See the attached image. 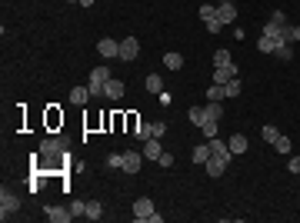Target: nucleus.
<instances>
[{"mask_svg":"<svg viewBox=\"0 0 300 223\" xmlns=\"http://www.w3.org/2000/svg\"><path fill=\"white\" fill-rule=\"evenodd\" d=\"M107 80H110V70H107V67H94V70H90V80H87L90 97H103V87H107Z\"/></svg>","mask_w":300,"mask_h":223,"instance_id":"obj_1","label":"nucleus"},{"mask_svg":"<svg viewBox=\"0 0 300 223\" xmlns=\"http://www.w3.org/2000/svg\"><path fill=\"white\" fill-rule=\"evenodd\" d=\"M17 210H20V200H17V193H10V190L3 187V190H0V217L7 220V217H13Z\"/></svg>","mask_w":300,"mask_h":223,"instance_id":"obj_2","label":"nucleus"},{"mask_svg":"<svg viewBox=\"0 0 300 223\" xmlns=\"http://www.w3.org/2000/svg\"><path fill=\"white\" fill-rule=\"evenodd\" d=\"M150 213H154V200H150V197H137V200H133V220L137 223H147Z\"/></svg>","mask_w":300,"mask_h":223,"instance_id":"obj_3","label":"nucleus"},{"mask_svg":"<svg viewBox=\"0 0 300 223\" xmlns=\"http://www.w3.org/2000/svg\"><path fill=\"white\" fill-rule=\"evenodd\" d=\"M44 217L50 223H70V220H74L70 207H44Z\"/></svg>","mask_w":300,"mask_h":223,"instance_id":"obj_4","label":"nucleus"},{"mask_svg":"<svg viewBox=\"0 0 300 223\" xmlns=\"http://www.w3.org/2000/svg\"><path fill=\"white\" fill-rule=\"evenodd\" d=\"M140 163H144V153H137V150H127V153H123V173H140Z\"/></svg>","mask_w":300,"mask_h":223,"instance_id":"obj_5","label":"nucleus"},{"mask_svg":"<svg viewBox=\"0 0 300 223\" xmlns=\"http://www.w3.org/2000/svg\"><path fill=\"white\" fill-rule=\"evenodd\" d=\"M97 54L100 57H120V40H113V37H103V40H97Z\"/></svg>","mask_w":300,"mask_h":223,"instance_id":"obj_6","label":"nucleus"},{"mask_svg":"<svg viewBox=\"0 0 300 223\" xmlns=\"http://www.w3.org/2000/svg\"><path fill=\"white\" fill-rule=\"evenodd\" d=\"M137 54H140V40H137V37H123V40H120V60L130 64Z\"/></svg>","mask_w":300,"mask_h":223,"instance_id":"obj_7","label":"nucleus"},{"mask_svg":"<svg viewBox=\"0 0 300 223\" xmlns=\"http://www.w3.org/2000/svg\"><path fill=\"white\" fill-rule=\"evenodd\" d=\"M217 17L223 20V27L233 23L237 20V3H233V0H220V3H217Z\"/></svg>","mask_w":300,"mask_h":223,"instance_id":"obj_8","label":"nucleus"},{"mask_svg":"<svg viewBox=\"0 0 300 223\" xmlns=\"http://www.w3.org/2000/svg\"><path fill=\"white\" fill-rule=\"evenodd\" d=\"M123 93H127V87H123V80H107V87H103V97H110V100H120Z\"/></svg>","mask_w":300,"mask_h":223,"instance_id":"obj_9","label":"nucleus"},{"mask_svg":"<svg viewBox=\"0 0 300 223\" xmlns=\"http://www.w3.org/2000/svg\"><path fill=\"white\" fill-rule=\"evenodd\" d=\"M140 153H144V160H157V156L164 153V147H160V137H150V140L144 144V150H140Z\"/></svg>","mask_w":300,"mask_h":223,"instance_id":"obj_10","label":"nucleus"},{"mask_svg":"<svg viewBox=\"0 0 300 223\" xmlns=\"http://www.w3.org/2000/svg\"><path fill=\"white\" fill-rule=\"evenodd\" d=\"M227 80H237V67H233V64L213 67V83H227Z\"/></svg>","mask_w":300,"mask_h":223,"instance_id":"obj_11","label":"nucleus"},{"mask_svg":"<svg viewBox=\"0 0 300 223\" xmlns=\"http://www.w3.org/2000/svg\"><path fill=\"white\" fill-rule=\"evenodd\" d=\"M57 153H64V140H54L50 137V140L40 144V156H57Z\"/></svg>","mask_w":300,"mask_h":223,"instance_id":"obj_12","label":"nucleus"},{"mask_svg":"<svg viewBox=\"0 0 300 223\" xmlns=\"http://www.w3.org/2000/svg\"><path fill=\"white\" fill-rule=\"evenodd\" d=\"M227 147H230V153H247V137L244 134H233L230 140H227Z\"/></svg>","mask_w":300,"mask_h":223,"instance_id":"obj_13","label":"nucleus"},{"mask_svg":"<svg viewBox=\"0 0 300 223\" xmlns=\"http://www.w3.org/2000/svg\"><path fill=\"white\" fill-rule=\"evenodd\" d=\"M144 87H147V93H160V90H164V80H160V74H147Z\"/></svg>","mask_w":300,"mask_h":223,"instance_id":"obj_14","label":"nucleus"},{"mask_svg":"<svg viewBox=\"0 0 300 223\" xmlns=\"http://www.w3.org/2000/svg\"><path fill=\"white\" fill-rule=\"evenodd\" d=\"M87 100H90V87H74L70 90V103L80 107V103H87Z\"/></svg>","mask_w":300,"mask_h":223,"instance_id":"obj_15","label":"nucleus"},{"mask_svg":"<svg viewBox=\"0 0 300 223\" xmlns=\"http://www.w3.org/2000/svg\"><path fill=\"white\" fill-rule=\"evenodd\" d=\"M133 137H137V140H144V144H147V140L154 137V123H144V120H140V123H137V130H133Z\"/></svg>","mask_w":300,"mask_h":223,"instance_id":"obj_16","label":"nucleus"},{"mask_svg":"<svg viewBox=\"0 0 300 223\" xmlns=\"http://www.w3.org/2000/svg\"><path fill=\"white\" fill-rule=\"evenodd\" d=\"M220 113H223V107L217 100H207V107H203V117L207 120H220Z\"/></svg>","mask_w":300,"mask_h":223,"instance_id":"obj_17","label":"nucleus"},{"mask_svg":"<svg viewBox=\"0 0 300 223\" xmlns=\"http://www.w3.org/2000/svg\"><path fill=\"white\" fill-rule=\"evenodd\" d=\"M207 160H210V144L194 147V163H207Z\"/></svg>","mask_w":300,"mask_h":223,"instance_id":"obj_18","label":"nucleus"},{"mask_svg":"<svg viewBox=\"0 0 300 223\" xmlns=\"http://www.w3.org/2000/svg\"><path fill=\"white\" fill-rule=\"evenodd\" d=\"M84 217H87V220H100V217H103V207H100L97 200H87V213H84Z\"/></svg>","mask_w":300,"mask_h":223,"instance_id":"obj_19","label":"nucleus"},{"mask_svg":"<svg viewBox=\"0 0 300 223\" xmlns=\"http://www.w3.org/2000/svg\"><path fill=\"white\" fill-rule=\"evenodd\" d=\"M223 97H227V93H223V83H210V87H207V100H217V103H220Z\"/></svg>","mask_w":300,"mask_h":223,"instance_id":"obj_20","label":"nucleus"},{"mask_svg":"<svg viewBox=\"0 0 300 223\" xmlns=\"http://www.w3.org/2000/svg\"><path fill=\"white\" fill-rule=\"evenodd\" d=\"M164 64L170 70H180V67H184V57H180V54H164Z\"/></svg>","mask_w":300,"mask_h":223,"instance_id":"obj_21","label":"nucleus"},{"mask_svg":"<svg viewBox=\"0 0 300 223\" xmlns=\"http://www.w3.org/2000/svg\"><path fill=\"white\" fill-rule=\"evenodd\" d=\"M290 147H294V144H290V137H284V134L274 140V150H277V153H290Z\"/></svg>","mask_w":300,"mask_h":223,"instance_id":"obj_22","label":"nucleus"},{"mask_svg":"<svg viewBox=\"0 0 300 223\" xmlns=\"http://www.w3.org/2000/svg\"><path fill=\"white\" fill-rule=\"evenodd\" d=\"M213 17H217V7H213V3H200V20L207 23V20H213Z\"/></svg>","mask_w":300,"mask_h":223,"instance_id":"obj_23","label":"nucleus"},{"mask_svg":"<svg viewBox=\"0 0 300 223\" xmlns=\"http://www.w3.org/2000/svg\"><path fill=\"white\" fill-rule=\"evenodd\" d=\"M257 50H260V54H274V50H277V44H274L270 37H260V40H257Z\"/></svg>","mask_w":300,"mask_h":223,"instance_id":"obj_24","label":"nucleus"},{"mask_svg":"<svg viewBox=\"0 0 300 223\" xmlns=\"http://www.w3.org/2000/svg\"><path fill=\"white\" fill-rule=\"evenodd\" d=\"M274 57H277V60H290V57H294V44H280L277 50H274Z\"/></svg>","mask_w":300,"mask_h":223,"instance_id":"obj_25","label":"nucleus"},{"mask_svg":"<svg viewBox=\"0 0 300 223\" xmlns=\"http://www.w3.org/2000/svg\"><path fill=\"white\" fill-rule=\"evenodd\" d=\"M217 123H220V120H203V123H200V130H203V137H207V140H210V137H217Z\"/></svg>","mask_w":300,"mask_h":223,"instance_id":"obj_26","label":"nucleus"},{"mask_svg":"<svg viewBox=\"0 0 300 223\" xmlns=\"http://www.w3.org/2000/svg\"><path fill=\"white\" fill-rule=\"evenodd\" d=\"M187 117H190V123H194V127H200V123L207 120V117H203V107H190Z\"/></svg>","mask_w":300,"mask_h":223,"instance_id":"obj_27","label":"nucleus"},{"mask_svg":"<svg viewBox=\"0 0 300 223\" xmlns=\"http://www.w3.org/2000/svg\"><path fill=\"white\" fill-rule=\"evenodd\" d=\"M227 64H233L230 54H227V50H217V54H213V67H227Z\"/></svg>","mask_w":300,"mask_h":223,"instance_id":"obj_28","label":"nucleus"},{"mask_svg":"<svg viewBox=\"0 0 300 223\" xmlns=\"http://www.w3.org/2000/svg\"><path fill=\"white\" fill-rule=\"evenodd\" d=\"M284 37L287 44H300V27H284Z\"/></svg>","mask_w":300,"mask_h":223,"instance_id":"obj_29","label":"nucleus"},{"mask_svg":"<svg viewBox=\"0 0 300 223\" xmlns=\"http://www.w3.org/2000/svg\"><path fill=\"white\" fill-rule=\"evenodd\" d=\"M223 93H227V97H237V93H240V80H227V83H223Z\"/></svg>","mask_w":300,"mask_h":223,"instance_id":"obj_30","label":"nucleus"},{"mask_svg":"<svg viewBox=\"0 0 300 223\" xmlns=\"http://www.w3.org/2000/svg\"><path fill=\"white\" fill-rule=\"evenodd\" d=\"M70 213H74V217H84V213H87V200H74L70 203Z\"/></svg>","mask_w":300,"mask_h":223,"instance_id":"obj_31","label":"nucleus"},{"mask_svg":"<svg viewBox=\"0 0 300 223\" xmlns=\"http://www.w3.org/2000/svg\"><path fill=\"white\" fill-rule=\"evenodd\" d=\"M107 167H110V170H120L123 167V153H110V156H107Z\"/></svg>","mask_w":300,"mask_h":223,"instance_id":"obj_32","label":"nucleus"},{"mask_svg":"<svg viewBox=\"0 0 300 223\" xmlns=\"http://www.w3.org/2000/svg\"><path fill=\"white\" fill-rule=\"evenodd\" d=\"M157 163H160L164 170H170V167H174V153H167V150H164V153L157 156Z\"/></svg>","mask_w":300,"mask_h":223,"instance_id":"obj_33","label":"nucleus"},{"mask_svg":"<svg viewBox=\"0 0 300 223\" xmlns=\"http://www.w3.org/2000/svg\"><path fill=\"white\" fill-rule=\"evenodd\" d=\"M203 27H207V30H210V34H220L223 20H220V17H213V20H207V23H203Z\"/></svg>","mask_w":300,"mask_h":223,"instance_id":"obj_34","label":"nucleus"},{"mask_svg":"<svg viewBox=\"0 0 300 223\" xmlns=\"http://www.w3.org/2000/svg\"><path fill=\"white\" fill-rule=\"evenodd\" d=\"M260 134H264V140H267V144H274V140L280 137V130H274V127H264Z\"/></svg>","mask_w":300,"mask_h":223,"instance_id":"obj_35","label":"nucleus"},{"mask_svg":"<svg viewBox=\"0 0 300 223\" xmlns=\"http://www.w3.org/2000/svg\"><path fill=\"white\" fill-rule=\"evenodd\" d=\"M270 23H277V27H287V13H284V10H274Z\"/></svg>","mask_w":300,"mask_h":223,"instance_id":"obj_36","label":"nucleus"},{"mask_svg":"<svg viewBox=\"0 0 300 223\" xmlns=\"http://www.w3.org/2000/svg\"><path fill=\"white\" fill-rule=\"evenodd\" d=\"M164 134H167V123L157 120V123H154V137H164Z\"/></svg>","mask_w":300,"mask_h":223,"instance_id":"obj_37","label":"nucleus"},{"mask_svg":"<svg viewBox=\"0 0 300 223\" xmlns=\"http://www.w3.org/2000/svg\"><path fill=\"white\" fill-rule=\"evenodd\" d=\"M287 170H290V173H300V156H297V160H290Z\"/></svg>","mask_w":300,"mask_h":223,"instance_id":"obj_38","label":"nucleus"},{"mask_svg":"<svg viewBox=\"0 0 300 223\" xmlns=\"http://www.w3.org/2000/svg\"><path fill=\"white\" fill-rule=\"evenodd\" d=\"M80 7H94V0H80Z\"/></svg>","mask_w":300,"mask_h":223,"instance_id":"obj_39","label":"nucleus"},{"mask_svg":"<svg viewBox=\"0 0 300 223\" xmlns=\"http://www.w3.org/2000/svg\"><path fill=\"white\" fill-rule=\"evenodd\" d=\"M67 3H80V0H67Z\"/></svg>","mask_w":300,"mask_h":223,"instance_id":"obj_40","label":"nucleus"}]
</instances>
